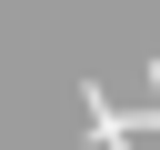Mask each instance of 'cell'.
<instances>
[{
	"label": "cell",
	"mask_w": 160,
	"mask_h": 150,
	"mask_svg": "<svg viewBox=\"0 0 160 150\" xmlns=\"http://www.w3.org/2000/svg\"><path fill=\"white\" fill-rule=\"evenodd\" d=\"M140 130H160V50H150V120H140Z\"/></svg>",
	"instance_id": "cell-1"
}]
</instances>
